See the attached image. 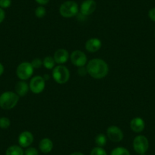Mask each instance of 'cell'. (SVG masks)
Here are the masks:
<instances>
[{
  "mask_svg": "<svg viewBox=\"0 0 155 155\" xmlns=\"http://www.w3.org/2000/svg\"><path fill=\"white\" fill-rule=\"evenodd\" d=\"M87 73L95 79H102L108 74L109 66L107 62L101 59H93L88 62Z\"/></svg>",
  "mask_w": 155,
  "mask_h": 155,
  "instance_id": "cell-1",
  "label": "cell"
},
{
  "mask_svg": "<svg viewBox=\"0 0 155 155\" xmlns=\"http://www.w3.org/2000/svg\"><path fill=\"white\" fill-rule=\"evenodd\" d=\"M19 101V96L12 91H5L0 95V107L3 110L13 109Z\"/></svg>",
  "mask_w": 155,
  "mask_h": 155,
  "instance_id": "cell-2",
  "label": "cell"
},
{
  "mask_svg": "<svg viewBox=\"0 0 155 155\" xmlns=\"http://www.w3.org/2000/svg\"><path fill=\"white\" fill-rule=\"evenodd\" d=\"M78 12V5L74 1H66L61 5L59 8V13L61 15L66 18H70Z\"/></svg>",
  "mask_w": 155,
  "mask_h": 155,
  "instance_id": "cell-3",
  "label": "cell"
},
{
  "mask_svg": "<svg viewBox=\"0 0 155 155\" xmlns=\"http://www.w3.org/2000/svg\"><path fill=\"white\" fill-rule=\"evenodd\" d=\"M53 77L56 83L63 84L68 81L70 78V72L68 68L64 65H57L53 68Z\"/></svg>",
  "mask_w": 155,
  "mask_h": 155,
  "instance_id": "cell-4",
  "label": "cell"
},
{
  "mask_svg": "<svg viewBox=\"0 0 155 155\" xmlns=\"http://www.w3.org/2000/svg\"><path fill=\"white\" fill-rule=\"evenodd\" d=\"M134 150L140 155H144L149 147L148 139L144 135H138L133 140Z\"/></svg>",
  "mask_w": 155,
  "mask_h": 155,
  "instance_id": "cell-5",
  "label": "cell"
},
{
  "mask_svg": "<svg viewBox=\"0 0 155 155\" xmlns=\"http://www.w3.org/2000/svg\"><path fill=\"white\" fill-rule=\"evenodd\" d=\"M34 69V67L32 66L31 62H24L19 64L16 69V74L21 81H25V80L29 79L32 76Z\"/></svg>",
  "mask_w": 155,
  "mask_h": 155,
  "instance_id": "cell-6",
  "label": "cell"
},
{
  "mask_svg": "<svg viewBox=\"0 0 155 155\" xmlns=\"http://www.w3.org/2000/svg\"><path fill=\"white\" fill-rule=\"evenodd\" d=\"M45 80L42 76L37 75L31 78L29 84V88L34 94H41L45 88Z\"/></svg>",
  "mask_w": 155,
  "mask_h": 155,
  "instance_id": "cell-7",
  "label": "cell"
},
{
  "mask_svg": "<svg viewBox=\"0 0 155 155\" xmlns=\"http://www.w3.org/2000/svg\"><path fill=\"white\" fill-rule=\"evenodd\" d=\"M71 63L77 67L84 66L87 63V56L81 50H74L70 56Z\"/></svg>",
  "mask_w": 155,
  "mask_h": 155,
  "instance_id": "cell-8",
  "label": "cell"
},
{
  "mask_svg": "<svg viewBox=\"0 0 155 155\" xmlns=\"http://www.w3.org/2000/svg\"><path fill=\"white\" fill-rule=\"evenodd\" d=\"M107 135L109 139L113 142H120L123 138V132L118 126H111L107 129Z\"/></svg>",
  "mask_w": 155,
  "mask_h": 155,
  "instance_id": "cell-9",
  "label": "cell"
},
{
  "mask_svg": "<svg viewBox=\"0 0 155 155\" xmlns=\"http://www.w3.org/2000/svg\"><path fill=\"white\" fill-rule=\"evenodd\" d=\"M97 8V3L94 0H84L81 5V13L83 15H90L94 12Z\"/></svg>",
  "mask_w": 155,
  "mask_h": 155,
  "instance_id": "cell-10",
  "label": "cell"
},
{
  "mask_svg": "<svg viewBox=\"0 0 155 155\" xmlns=\"http://www.w3.org/2000/svg\"><path fill=\"white\" fill-rule=\"evenodd\" d=\"M34 141V135L29 131L22 132L18 136V144L21 147H28Z\"/></svg>",
  "mask_w": 155,
  "mask_h": 155,
  "instance_id": "cell-11",
  "label": "cell"
},
{
  "mask_svg": "<svg viewBox=\"0 0 155 155\" xmlns=\"http://www.w3.org/2000/svg\"><path fill=\"white\" fill-rule=\"evenodd\" d=\"M102 47V42L98 38H91L85 44V49L90 53H96Z\"/></svg>",
  "mask_w": 155,
  "mask_h": 155,
  "instance_id": "cell-12",
  "label": "cell"
},
{
  "mask_svg": "<svg viewBox=\"0 0 155 155\" xmlns=\"http://www.w3.org/2000/svg\"><path fill=\"white\" fill-rule=\"evenodd\" d=\"M53 59L57 64H64L69 59V53L65 49H59L55 52Z\"/></svg>",
  "mask_w": 155,
  "mask_h": 155,
  "instance_id": "cell-13",
  "label": "cell"
},
{
  "mask_svg": "<svg viewBox=\"0 0 155 155\" xmlns=\"http://www.w3.org/2000/svg\"><path fill=\"white\" fill-rule=\"evenodd\" d=\"M145 127L144 120L141 117H135L130 122V128L135 133H140L142 132Z\"/></svg>",
  "mask_w": 155,
  "mask_h": 155,
  "instance_id": "cell-14",
  "label": "cell"
},
{
  "mask_svg": "<svg viewBox=\"0 0 155 155\" xmlns=\"http://www.w3.org/2000/svg\"><path fill=\"white\" fill-rule=\"evenodd\" d=\"M39 148L44 153H49L53 148V142L48 138H44L39 143Z\"/></svg>",
  "mask_w": 155,
  "mask_h": 155,
  "instance_id": "cell-15",
  "label": "cell"
},
{
  "mask_svg": "<svg viewBox=\"0 0 155 155\" xmlns=\"http://www.w3.org/2000/svg\"><path fill=\"white\" fill-rule=\"evenodd\" d=\"M15 92L19 97H25L29 91V85L25 81H20L16 84Z\"/></svg>",
  "mask_w": 155,
  "mask_h": 155,
  "instance_id": "cell-16",
  "label": "cell"
},
{
  "mask_svg": "<svg viewBox=\"0 0 155 155\" xmlns=\"http://www.w3.org/2000/svg\"><path fill=\"white\" fill-rule=\"evenodd\" d=\"M5 155H25V151L21 146L12 145L8 147Z\"/></svg>",
  "mask_w": 155,
  "mask_h": 155,
  "instance_id": "cell-17",
  "label": "cell"
},
{
  "mask_svg": "<svg viewBox=\"0 0 155 155\" xmlns=\"http://www.w3.org/2000/svg\"><path fill=\"white\" fill-rule=\"evenodd\" d=\"M55 62L54 59L52 56H46L43 60V65L47 69H53L55 67Z\"/></svg>",
  "mask_w": 155,
  "mask_h": 155,
  "instance_id": "cell-18",
  "label": "cell"
},
{
  "mask_svg": "<svg viewBox=\"0 0 155 155\" xmlns=\"http://www.w3.org/2000/svg\"><path fill=\"white\" fill-rule=\"evenodd\" d=\"M107 141V138L105 135L104 134H98L96 137H95V143L97 145V147H103L104 146L106 145Z\"/></svg>",
  "mask_w": 155,
  "mask_h": 155,
  "instance_id": "cell-19",
  "label": "cell"
},
{
  "mask_svg": "<svg viewBox=\"0 0 155 155\" xmlns=\"http://www.w3.org/2000/svg\"><path fill=\"white\" fill-rule=\"evenodd\" d=\"M110 155H131L129 150L123 147H117L113 149Z\"/></svg>",
  "mask_w": 155,
  "mask_h": 155,
  "instance_id": "cell-20",
  "label": "cell"
},
{
  "mask_svg": "<svg viewBox=\"0 0 155 155\" xmlns=\"http://www.w3.org/2000/svg\"><path fill=\"white\" fill-rule=\"evenodd\" d=\"M47 14V10L43 5H40L35 10V15L38 18H42Z\"/></svg>",
  "mask_w": 155,
  "mask_h": 155,
  "instance_id": "cell-21",
  "label": "cell"
},
{
  "mask_svg": "<svg viewBox=\"0 0 155 155\" xmlns=\"http://www.w3.org/2000/svg\"><path fill=\"white\" fill-rule=\"evenodd\" d=\"M90 155H107V153L103 147H95L91 150Z\"/></svg>",
  "mask_w": 155,
  "mask_h": 155,
  "instance_id": "cell-22",
  "label": "cell"
},
{
  "mask_svg": "<svg viewBox=\"0 0 155 155\" xmlns=\"http://www.w3.org/2000/svg\"><path fill=\"white\" fill-rule=\"evenodd\" d=\"M11 125V122H10L9 119L7 117H2L0 118V128L1 129H8Z\"/></svg>",
  "mask_w": 155,
  "mask_h": 155,
  "instance_id": "cell-23",
  "label": "cell"
},
{
  "mask_svg": "<svg viewBox=\"0 0 155 155\" xmlns=\"http://www.w3.org/2000/svg\"><path fill=\"white\" fill-rule=\"evenodd\" d=\"M31 63L34 68H40L43 65V61L39 58H36V59H33Z\"/></svg>",
  "mask_w": 155,
  "mask_h": 155,
  "instance_id": "cell-24",
  "label": "cell"
},
{
  "mask_svg": "<svg viewBox=\"0 0 155 155\" xmlns=\"http://www.w3.org/2000/svg\"><path fill=\"white\" fill-rule=\"evenodd\" d=\"M38 150L33 147H29L25 150V155H38Z\"/></svg>",
  "mask_w": 155,
  "mask_h": 155,
  "instance_id": "cell-25",
  "label": "cell"
},
{
  "mask_svg": "<svg viewBox=\"0 0 155 155\" xmlns=\"http://www.w3.org/2000/svg\"><path fill=\"white\" fill-rule=\"evenodd\" d=\"M12 4V0H0V8H7L10 7Z\"/></svg>",
  "mask_w": 155,
  "mask_h": 155,
  "instance_id": "cell-26",
  "label": "cell"
},
{
  "mask_svg": "<svg viewBox=\"0 0 155 155\" xmlns=\"http://www.w3.org/2000/svg\"><path fill=\"white\" fill-rule=\"evenodd\" d=\"M78 73L80 76H84L87 74V68L84 66L78 67Z\"/></svg>",
  "mask_w": 155,
  "mask_h": 155,
  "instance_id": "cell-27",
  "label": "cell"
},
{
  "mask_svg": "<svg viewBox=\"0 0 155 155\" xmlns=\"http://www.w3.org/2000/svg\"><path fill=\"white\" fill-rule=\"evenodd\" d=\"M148 17L153 21H155V8H152L148 12Z\"/></svg>",
  "mask_w": 155,
  "mask_h": 155,
  "instance_id": "cell-28",
  "label": "cell"
},
{
  "mask_svg": "<svg viewBox=\"0 0 155 155\" xmlns=\"http://www.w3.org/2000/svg\"><path fill=\"white\" fill-rule=\"evenodd\" d=\"M5 18V13L2 8H0V24L2 23Z\"/></svg>",
  "mask_w": 155,
  "mask_h": 155,
  "instance_id": "cell-29",
  "label": "cell"
},
{
  "mask_svg": "<svg viewBox=\"0 0 155 155\" xmlns=\"http://www.w3.org/2000/svg\"><path fill=\"white\" fill-rule=\"evenodd\" d=\"M35 1L41 5H47V4L50 2V0H35Z\"/></svg>",
  "mask_w": 155,
  "mask_h": 155,
  "instance_id": "cell-30",
  "label": "cell"
},
{
  "mask_svg": "<svg viewBox=\"0 0 155 155\" xmlns=\"http://www.w3.org/2000/svg\"><path fill=\"white\" fill-rule=\"evenodd\" d=\"M4 72V66L2 63H0V76L2 75Z\"/></svg>",
  "mask_w": 155,
  "mask_h": 155,
  "instance_id": "cell-31",
  "label": "cell"
},
{
  "mask_svg": "<svg viewBox=\"0 0 155 155\" xmlns=\"http://www.w3.org/2000/svg\"><path fill=\"white\" fill-rule=\"evenodd\" d=\"M70 155H84V154L83 153H81V152L76 151V152H73V153H71Z\"/></svg>",
  "mask_w": 155,
  "mask_h": 155,
  "instance_id": "cell-32",
  "label": "cell"
},
{
  "mask_svg": "<svg viewBox=\"0 0 155 155\" xmlns=\"http://www.w3.org/2000/svg\"><path fill=\"white\" fill-rule=\"evenodd\" d=\"M43 78H44V77H43ZM44 80H45V81H46V80H49V79H50V76H49L48 74H45V75H44Z\"/></svg>",
  "mask_w": 155,
  "mask_h": 155,
  "instance_id": "cell-33",
  "label": "cell"
},
{
  "mask_svg": "<svg viewBox=\"0 0 155 155\" xmlns=\"http://www.w3.org/2000/svg\"><path fill=\"white\" fill-rule=\"evenodd\" d=\"M154 35H155V31H154Z\"/></svg>",
  "mask_w": 155,
  "mask_h": 155,
  "instance_id": "cell-34",
  "label": "cell"
}]
</instances>
